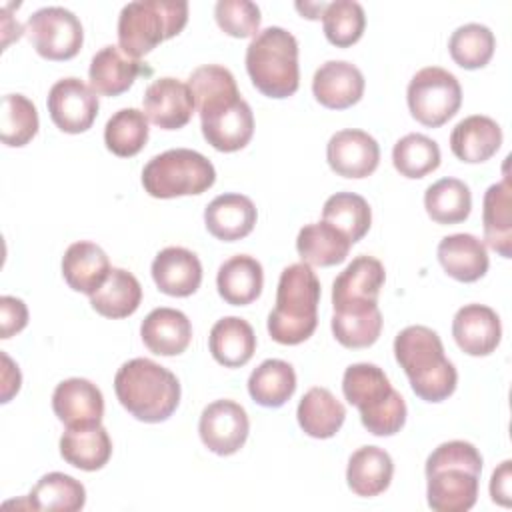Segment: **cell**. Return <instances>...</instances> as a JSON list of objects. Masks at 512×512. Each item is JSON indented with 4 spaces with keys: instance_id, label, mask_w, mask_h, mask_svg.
<instances>
[{
    "instance_id": "obj_1",
    "label": "cell",
    "mask_w": 512,
    "mask_h": 512,
    "mask_svg": "<svg viewBox=\"0 0 512 512\" xmlns=\"http://www.w3.org/2000/svg\"><path fill=\"white\" fill-rule=\"evenodd\" d=\"M188 88L206 142L218 152L242 150L254 134V114L240 98L234 74L218 64L198 66L188 78Z\"/></svg>"
},
{
    "instance_id": "obj_2",
    "label": "cell",
    "mask_w": 512,
    "mask_h": 512,
    "mask_svg": "<svg viewBox=\"0 0 512 512\" xmlns=\"http://www.w3.org/2000/svg\"><path fill=\"white\" fill-rule=\"evenodd\" d=\"M426 498L436 512H466L476 504L482 456L464 440H450L432 450L426 460Z\"/></svg>"
},
{
    "instance_id": "obj_3",
    "label": "cell",
    "mask_w": 512,
    "mask_h": 512,
    "mask_svg": "<svg viewBox=\"0 0 512 512\" xmlns=\"http://www.w3.org/2000/svg\"><path fill=\"white\" fill-rule=\"evenodd\" d=\"M394 356L418 398L442 402L456 390V368L444 356L442 340L432 328L406 326L400 330L394 340Z\"/></svg>"
},
{
    "instance_id": "obj_4",
    "label": "cell",
    "mask_w": 512,
    "mask_h": 512,
    "mask_svg": "<svg viewBox=\"0 0 512 512\" xmlns=\"http://www.w3.org/2000/svg\"><path fill=\"white\" fill-rule=\"evenodd\" d=\"M320 280L310 264L298 262L282 270L276 306L268 314V334L274 342L296 346L308 340L318 324Z\"/></svg>"
},
{
    "instance_id": "obj_5",
    "label": "cell",
    "mask_w": 512,
    "mask_h": 512,
    "mask_svg": "<svg viewBox=\"0 0 512 512\" xmlns=\"http://www.w3.org/2000/svg\"><path fill=\"white\" fill-rule=\"evenodd\" d=\"M114 390L124 410L148 424L168 420L180 402L178 378L148 358L124 362L114 376Z\"/></svg>"
},
{
    "instance_id": "obj_6",
    "label": "cell",
    "mask_w": 512,
    "mask_h": 512,
    "mask_svg": "<svg viewBox=\"0 0 512 512\" xmlns=\"http://www.w3.org/2000/svg\"><path fill=\"white\" fill-rule=\"evenodd\" d=\"M344 398L360 410L362 426L374 436H392L406 422L404 398L392 388L382 368L358 362L342 376Z\"/></svg>"
},
{
    "instance_id": "obj_7",
    "label": "cell",
    "mask_w": 512,
    "mask_h": 512,
    "mask_svg": "<svg viewBox=\"0 0 512 512\" xmlns=\"http://www.w3.org/2000/svg\"><path fill=\"white\" fill-rule=\"evenodd\" d=\"M246 70L264 96H292L300 84L296 38L280 26L260 30L246 48Z\"/></svg>"
},
{
    "instance_id": "obj_8",
    "label": "cell",
    "mask_w": 512,
    "mask_h": 512,
    "mask_svg": "<svg viewBox=\"0 0 512 512\" xmlns=\"http://www.w3.org/2000/svg\"><path fill=\"white\" fill-rule=\"evenodd\" d=\"M188 22L184 0H138L120 10L118 46L130 58L152 52L160 42L176 36Z\"/></svg>"
},
{
    "instance_id": "obj_9",
    "label": "cell",
    "mask_w": 512,
    "mask_h": 512,
    "mask_svg": "<svg viewBox=\"0 0 512 512\" xmlns=\"http://www.w3.org/2000/svg\"><path fill=\"white\" fill-rule=\"evenodd\" d=\"M216 180L212 162L196 150L174 148L148 160L142 186L152 198H176L206 192Z\"/></svg>"
},
{
    "instance_id": "obj_10",
    "label": "cell",
    "mask_w": 512,
    "mask_h": 512,
    "mask_svg": "<svg viewBox=\"0 0 512 512\" xmlns=\"http://www.w3.org/2000/svg\"><path fill=\"white\" fill-rule=\"evenodd\" d=\"M410 114L428 128L446 124L462 104V88L456 76L440 66L418 70L406 90Z\"/></svg>"
},
{
    "instance_id": "obj_11",
    "label": "cell",
    "mask_w": 512,
    "mask_h": 512,
    "mask_svg": "<svg viewBox=\"0 0 512 512\" xmlns=\"http://www.w3.org/2000/svg\"><path fill=\"white\" fill-rule=\"evenodd\" d=\"M24 32L34 50L46 60H70L84 42L78 16L62 6H46L30 14Z\"/></svg>"
},
{
    "instance_id": "obj_12",
    "label": "cell",
    "mask_w": 512,
    "mask_h": 512,
    "mask_svg": "<svg viewBox=\"0 0 512 512\" xmlns=\"http://www.w3.org/2000/svg\"><path fill=\"white\" fill-rule=\"evenodd\" d=\"M250 432V420L246 410L234 400H216L208 404L198 422V434L202 444L218 454H236Z\"/></svg>"
},
{
    "instance_id": "obj_13",
    "label": "cell",
    "mask_w": 512,
    "mask_h": 512,
    "mask_svg": "<svg viewBox=\"0 0 512 512\" xmlns=\"http://www.w3.org/2000/svg\"><path fill=\"white\" fill-rule=\"evenodd\" d=\"M52 122L68 134L86 132L98 116V96L84 84L80 78H62L58 80L46 100Z\"/></svg>"
},
{
    "instance_id": "obj_14",
    "label": "cell",
    "mask_w": 512,
    "mask_h": 512,
    "mask_svg": "<svg viewBox=\"0 0 512 512\" xmlns=\"http://www.w3.org/2000/svg\"><path fill=\"white\" fill-rule=\"evenodd\" d=\"M326 160L338 176L366 178L378 168L380 146L368 132L346 128L328 140Z\"/></svg>"
},
{
    "instance_id": "obj_15",
    "label": "cell",
    "mask_w": 512,
    "mask_h": 512,
    "mask_svg": "<svg viewBox=\"0 0 512 512\" xmlns=\"http://www.w3.org/2000/svg\"><path fill=\"white\" fill-rule=\"evenodd\" d=\"M142 102L146 118L162 130H178L186 126L196 108L188 84L172 76L154 80L146 88Z\"/></svg>"
},
{
    "instance_id": "obj_16",
    "label": "cell",
    "mask_w": 512,
    "mask_h": 512,
    "mask_svg": "<svg viewBox=\"0 0 512 512\" xmlns=\"http://www.w3.org/2000/svg\"><path fill=\"white\" fill-rule=\"evenodd\" d=\"M386 272L374 256H356L332 284L334 310L346 306H372L378 304L380 288L384 286Z\"/></svg>"
},
{
    "instance_id": "obj_17",
    "label": "cell",
    "mask_w": 512,
    "mask_h": 512,
    "mask_svg": "<svg viewBox=\"0 0 512 512\" xmlns=\"http://www.w3.org/2000/svg\"><path fill=\"white\" fill-rule=\"evenodd\" d=\"M52 410L66 428L98 426L104 416V396L90 380L68 378L56 386Z\"/></svg>"
},
{
    "instance_id": "obj_18",
    "label": "cell",
    "mask_w": 512,
    "mask_h": 512,
    "mask_svg": "<svg viewBox=\"0 0 512 512\" xmlns=\"http://www.w3.org/2000/svg\"><path fill=\"white\" fill-rule=\"evenodd\" d=\"M452 336L468 356H488L502 338L500 318L490 306L466 304L454 314Z\"/></svg>"
},
{
    "instance_id": "obj_19",
    "label": "cell",
    "mask_w": 512,
    "mask_h": 512,
    "mask_svg": "<svg viewBox=\"0 0 512 512\" xmlns=\"http://www.w3.org/2000/svg\"><path fill=\"white\" fill-rule=\"evenodd\" d=\"M312 94L330 110L350 108L364 94V76L352 62L328 60L314 72Z\"/></svg>"
},
{
    "instance_id": "obj_20",
    "label": "cell",
    "mask_w": 512,
    "mask_h": 512,
    "mask_svg": "<svg viewBox=\"0 0 512 512\" xmlns=\"http://www.w3.org/2000/svg\"><path fill=\"white\" fill-rule=\"evenodd\" d=\"M152 278L160 292L186 298L200 288L202 264L192 250L168 246L156 254L152 262Z\"/></svg>"
},
{
    "instance_id": "obj_21",
    "label": "cell",
    "mask_w": 512,
    "mask_h": 512,
    "mask_svg": "<svg viewBox=\"0 0 512 512\" xmlns=\"http://www.w3.org/2000/svg\"><path fill=\"white\" fill-rule=\"evenodd\" d=\"M142 72L150 74L146 64L124 54L120 46L110 44L92 56L88 68L90 88L102 96H118L126 92Z\"/></svg>"
},
{
    "instance_id": "obj_22",
    "label": "cell",
    "mask_w": 512,
    "mask_h": 512,
    "mask_svg": "<svg viewBox=\"0 0 512 512\" xmlns=\"http://www.w3.org/2000/svg\"><path fill=\"white\" fill-rule=\"evenodd\" d=\"M256 206L244 194H220L204 210L206 230L222 240L236 242L248 236L256 224Z\"/></svg>"
},
{
    "instance_id": "obj_23",
    "label": "cell",
    "mask_w": 512,
    "mask_h": 512,
    "mask_svg": "<svg viewBox=\"0 0 512 512\" xmlns=\"http://www.w3.org/2000/svg\"><path fill=\"white\" fill-rule=\"evenodd\" d=\"M146 348L158 356H178L192 340V324L188 316L176 308H154L140 326Z\"/></svg>"
},
{
    "instance_id": "obj_24",
    "label": "cell",
    "mask_w": 512,
    "mask_h": 512,
    "mask_svg": "<svg viewBox=\"0 0 512 512\" xmlns=\"http://www.w3.org/2000/svg\"><path fill=\"white\" fill-rule=\"evenodd\" d=\"M502 144V130L490 116L474 114L460 120L450 134L452 154L468 164L486 162Z\"/></svg>"
},
{
    "instance_id": "obj_25",
    "label": "cell",
    "mask_w": 512,
    "mask_h": 512,
    "mask_svg": "<svg viewBox=\"0 0 512 512\" xmlns=\"http://www.w3.org/2000/svg\"><path fill=\"white\" fill-rule=\"evenodd\" d=\"M110 262L106 252L94 242H74L62 258V276L66 284L82 294L92 296L108 278Z\"/></svg>"
},
{
    "instance_id": "obj_26",
    "label": "cell",
    "mask_w": 512,
    "mask_h": 512,
    "mask_svg": "<svg viewBox=\"0 0 512 512\" xmlns=\"http://www.w3.org/2000/svg\"><path fill=\"white\" fill-rule=\"evenodd\" d=\"M438 262L458 282H476L488 272V252L482 240L472 234H452L438 244Z\"/></svg>"
},
{
    "instance_id": "obj_27",
    "label": "cell",
    "mask_w": 512,
    "mask_h": 512,
    "mask_svg": "<svg viewBox=\"0 0 512 512\" xmlns=\"http://www.w3.org/2000/svg\"><path fill=\"white\" fill-rule=\"evenodd\" d=\"M394 474V462L384 448L378 446H362L358 448L346 468L348 488L362 498H372L382 494Z\"/></svg>"
},
{
    "instance_id": "obj_28",
    "label": "cell",
    "mask_w": 512,
    "mask_h": 512,
    "mask_svg": "<svg viewBox=\"0 0 512 512\" xmlns=\"http://www.w3.org/2000/svg\"><path fill=\"white\" fill-rule=\"evenodd\" d=\"M208 348L218 364L226 368H240L254 356L256 334L244 318L226 316L212 326Z\"/></svg>"
},
{
    "instance_id": "obj_29",
    "label": "cell",
    "mask_w": 512,
    "mask_h": 512,
    "mask_svg": "<svg viewBox=\"0 0 512 512\" xmlns=\"http://www.w3.org/2000/svg\"><path fill=\"white\" fill-rule=\"evenodd\" d=\"M262 284V264L248 254L228 258L226 262H222L216 274L218 294L224 298V302L232 306H246L254 302L262 292Z\"/></svg>"
},
{
    "instance_id": "obj_30",
    "label": "cell",
    "mask_w": 512,
    "mask_h": 512,
    "mask_svg": "<svg viewBox=\"0 0 512 512\" xmlns=\"http://www.w3.org/2000/svg\"><path fill=\"white\" fill-rule=\"evenodd\" d=\"M60 456L74 468L94 472L108 464L112 456V440L102 424L66 428L60 438Z\"/></svg>"
},
{
    "instance_id": "obj_31",
    "label": "cell",
    "mask_w": 512,
    "mask_h": 512,
    "mask_svg": "<svg viewBox=\"0 0 512 512\" xmlns=\"http://www.w3.org/2000/svg\"><path fill=\"white\" fill-rule=\"evenodd\" d=\"M296 418L304 434L324 440L332 438L342 428L346 408L328 388L314 386L302 396Z\"/></svg>"
},
{
    "instance_id": "obj_32",
    "label": "cell",
    "mask_w": 512,
    "mask_h": 512,
    "mask_svg": "<svg viewBox=\"0 0 512 512\" xmlns=\"http://www.w3.org/2000/svg\"><path fill=\"white\" fill-rule=\"evenodd\" d=\"M512 194L510 180L504 176L502 182L492 184L484 194L482 224L486 244L502 258L512 256Z\"/></svg>"
},
{
    "instance_id": "obj_33",
    "label": "cell",
    "mask_w": 512,
    "mask_h": 512,
    "mask_svg": "<svg viewBox=\"0 0 512 512\" xmlns=\"http://www.w3.org/2000/svg\"><path fill=\"white\" fill-rule=\"evenodd\" d=\"M352 242L328 222H312L300 228L296 250L310 266H334L346 260Z\"/></svg>"
},
{
    "instance_id": "obj_34",
    "label": "cell",
    "mask_w": 512,
    "mask_h": 512,
    "mask_svg": "<svg viewBox=\"0 0 512 512\" xmlns=\"http://www.w3.org/2000/svg\"><path fill=\"white\" fill-rule=\"evenodd\" d=\"M140 302L142 286L124 268H112L104 284L90 296L92 308L104 318H126L138 310Z\"/></svg>"
},
{
    "instance_id": "obj_35",
    "label": "cell",
    "mask_w": 512,
    "mask_h": 512,
    "mask_svg": "<svg viewBox=\"0 0 512 512\" xmlns=\"http://www.w3.org/2000/svg\"><path fill=\"white\" fill-rule=\"evenodd\" d=\"M296 390V372L294 368L278 358L264 360L258 368L252 370L248 378L250 398L264 408L284 406Z\"/></svg>"
},
{
    "instance_id": "obj_36",
    "label": "cell",
    "mask_w": 512,
    "mask_h": 512,
    "mask_svg": "<svg viewBox=\"0 0 512 512\" xmlns=\"http://www.w3.org/2000/svg\"><path fill=\"white\" fill-rule=\"evenodd\" d=\"M26 500V506L32 510L76 512L86 504V490L76 478L62 472H50L34 484Z\"/></svg>"
},
{
    "instance_id": "obj_37",
    "label": "cell",
    "mask_w": 512,
    "mask_h": 512,
    "mask_svg": "<svg viewBox=\"0 0 512 512\" xmlns=\"http://www.w3.org/2000/svg\"><path fill=\"white\" fill-rule=\"evenodd\" d=\"M332 334L344 348H368L382 332V314L378 304L346 306L334 310Z\"/></svg>"
},
{
    "instance_id": "obj_38",
    "label": "cell",
    "mask_w": 512,
    "mask_h": 512,
    "mask_svg": "<svg viewBox=\"0 0 512 512\" xmlns=\"http://www.w3.org/2000/svg\"><path fill=\"white\" fill-rule=\"evenodd\" d=\"M424 208L438 224H458L470 216L472 194L458 178H442L426 188Z\"/></svg>"
},
{
    "instance_id": "obj_39",
    "label": "cell",
    "mask_w": 512,
    "mask_h": 512,
    "mask_svg": "<svg viewBox=\"0 0 512 512\" xmlns=\"http://www.w3.org/2000/svg\"><path fill=\"white\" fill-rule=\"evenodd\" d=\"M322 220L332 224L354 244L362 240L370 230L372 210L370 204L360 194L336 192L324 202Z\"/></svg>"
},
{
    "instance_id": "obj_40",
    "label": "cell",
    "mask_w": 512,
    "mask_h": 512,
    "mask_svg": "<svg viewBox=\"0 0 512 512\" xmlns=\"http://www.w3.org/2000/svg\"><path fill=\"white\" fill-rule=\"evenodd\" d=\"M148 142V118L138 108H122L114 112L104 128L106 148L120 156H136Z\"/></svg>"
},
{
    "instance_id": "obj_41",
    "label": "cell",
    "mask_w": 512,
    "mask_h": 512,
    "mask_svg": "<svg viewBox=\"0 0 512 512\" xmlns=\"http://www.w3.org/2000/svg\"><path fill=\"white\" fill-rule=\"evenodd\" d=\"M494 48H496V38L492 30L476 22L458 26L448 40V50L452 60L466 70H476L486 66L494 54Z\"/></svg>"
},
{
    "instance_id": "obj_42",
    "label": "cell",
    "mask_w": 512,
    "mask_h": 512,
    "mask_svg": "<svg viewBox=\"0 0 512 512\" xmlns=\"http://www.w3.org/2000/svg\"><path fill=\"white\" fill-rule=\"evenodd\" d=\"M392 164L406 178H424L440 166V148L424 134H406L394 144Z\"/></svg>"
},
{
    "instance_id": "obj_43",
    "label": "cell",
    "mask_w": 512,
    "mask_h": 512,
    "mask_svg": "<svg viewBox=\"0 0 512 512\" xmlns=\"http://www.w3.org/2000/svg\"><path fill=\"white\" fill-rule=\"evenodd\" d=\"M322 28L330 44L338 48H348L356 44L364 34V8L354 0L330 2L322 12Z\"/></svg>"
},
{
    "instance_id": "obj_44",
    "label": "cell",
    "mask_w": 512,
    "mask_h": 512,
    "mask_svg": "<svg viewBox=\"0 0 512 512\" xmlns=\"http://www.w3.org/2000/svg\"><path fill=\"white\" fill-rule=\"evenodd\" d=\"M38 132V110L24 94H6L2 98L0 136L6 146H24Z\"/></svg>"
},
{
    "instance_id": "obj_45",
    "label": "cell",
    "mask_w": 512,
    "mask_h": 512,
    "mask_svg": "<svg viewBox=\"0 0 512 512\" xmlns=\"http://www.w3.org/2000/svg\"><path fill=\"white\" fill-rule=\"evenodd\" d=\"M214 18L220 30L234 38L256 36L260 28V8L250 0H218Z\"/></svg>"
},
{
    "instance_id": "obj_46",
    "label": "cell",
    "mask_w": 512,
    "mask_h": 512,
    "mask_svg": "<svg viewBox=\"0 0 512 512\" xmlns=\"http://www.w3.org/2000/svg\"><path fill=\"white\" fill-rule=\"evenodd\" d=\"M28 324V308L16 296L0 298V338H10Z\"/></svg>"
},
{
    "instance_id": "obj_47",
    "label": "cell",
    "mask_w": 512,
    "mask_h": 512,
    "mask_svg": "<svg viewBox=\"0 0 512 512\" xmlns=\"http://www.w3.org/2000/svg\"><path fill=\"white\" fill-rule=\"evenodd\" d=\"M510 464V460H504L490 480V496L500 506H510Z\"/></svg>"
},
{
    "instance_id": "obj_48",
    "label": "cell",
    "mask_w": 512,
    "mask_h": 512,
    "mask_svg": "<svg viewBox=\"0 0 512 512\" xmlns=\"http://www.w3.org/2000/svg\"><path fill=\"white\" fill-rule=\"evenodd\" d=\"M2 362H4V370H2V402H8L20 390L22 376H20L18 366L4 352H2Z\"/></svg>"
}]
</instances>
